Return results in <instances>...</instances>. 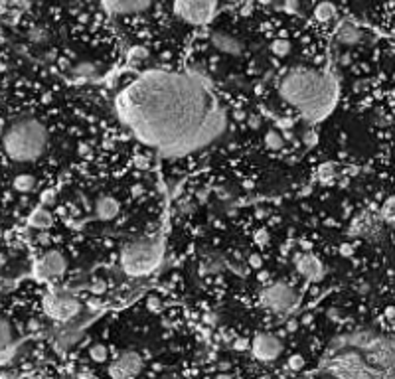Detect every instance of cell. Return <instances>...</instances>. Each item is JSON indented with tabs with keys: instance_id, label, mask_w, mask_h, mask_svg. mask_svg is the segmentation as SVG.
<instances>
[{
	"instance_id": "1",
	"label": "cell",
	"mask_w": 395,
	"mask_h": 379,
	"mask_svg": "<svg viewBox=\"0 0 395 379\" xmlns=\"http://www.w3.org/2000/svg\"><path fill=\"white\" fill-rule=\"evenodd\" d=\"M119 119L131 133L166 156H184L215 141L225 113L203 77L150 69L117 97Z\"/></svg>"
},
{
	"instance_id": "2",
	"label": "cell",
	"mask_w": 395,
	"mask_h": 379,
	"mask_svg": "<svg viewBox=\"0 0 395 379\" xmlns=\"http://www.w3.org/2000/svg\"><path fill=\"white\" fill-rule=\"evenodd\" d=\"M279 93L308 123H318L334 111L340 97V85L330 71L296 67L281 79Z\"/></svg>"
},
{
	"instance_id": "3",
	"label": "cell",
	"mask_w": 395,
	"mask_h": 379,
	"mask_svg": "<svg viewBox=\"0 0 395 379\" xmlns=\"http://www.w3.org/2000/svg\"><path fill=\"white\" fill-rule=\"evenodd\" d=\"M4 152L16 162H32L40 158L48 146V131L34 117L14 121L2 135Z\"/></svg>"
},
{
	"instance_id": "4",
	"label": "cell",
	"mask_w": 395,
	"mask_h": 379,
	"mask_svg": "<svg viewBox=\"0 0 395 379\" xmlns=\"http://www.w3.org/2000/svg\"><path fill=\"white\" fill-rule=\"evenodd\" d=\"M162 261V239L147 237L131 241L121 251V267L131 277H147Z\"/></svg>"
},
{
	"instance_id": "5",
	"label": "cell",
	"mask_w": 395,
	"mask_h": 379,
	"mask_svg": "<svg viewBox=\"0 0 395 379\" xmlns=\"http://www.w3.org/2000/svg\"><path fill=\"white\" fill-rule=\"evenodd\" d=\"M42 308L51 320L61 324L73 320L81 312L79 300L65 290H49L42 300Z\"/></svg>"
},
{
	"instance_id": "6",
	"label": "cell",
	"mask_w": 395,
	"mask_h": 379,
	"mask_svg": "<svg viewBox=\"0 0 395 379\" xmlns=\"http://www.w3.org/2000/svg\"><path fill=\"white\" fill-rule=\"evenodd\" d=\"M298 304V294L287 283H275L263 288L261 306L273 314H289Z\"/></svg>"
},
{
	"instance_id": "7",
	"label": "cell",
	"mask_w": 395,
	"mask_h": 379,
	"mask_svg": "<svg viewBox=\"0 0 395 379\" xmlns=\"http://www.w3.org/2000/svg\"><path fill=\"white\" fill-rule=\"evenodd\" d=\"M174 14L194 26H203L209 24L217 12V4L215 2H205V0H180L172 4Z\"/></svg>"
},
{
	"instance_id": "8",
	"label": "cell",
	"mask_w": 395,
	"mask_h": 379,
	"mask_svg": "<svg viewBox=\"0 0 395 379\" xmlns=\"http://www.w3.org/2000/svg\"><path fill=\"white\" fill-rule=\"evenodd\" d=\"M384 219L380 215V211H374V209H366L364 213H360L354 221H352V227H350V233L360 237V239H366V241H376L384 235Z\"/></svg>"
},
{
	"instance_id": "9",
	"label": "cell",
	"mask_w": 395,
	"mask_h": 379,
	"mask_svg": "<svg viewBox=\"0 0 395 379\" xmlns=\"http://www.w3.org/2000/svg\"><path fill=\"white\" fill-rule=\"evenodd\" d=\"M65 269H67L65 257L59 251H48L34 263V277L38 281H49L63 275Z\"/></svg>"
},
{
	"instance_id": "10",
	"label": "cell",
	"mask_w": 395,
	"mask_h": 379,
	"mask_svg": "<svg viewBox=\"0 0 395 379\" xmlns=\"http://www.w3.org/2000/svg\"><path fill=\"white\" fill-rule=\"evenodd\" d=\"M249 350L259 362H275L283 354V342L273 334H257Z\"/></svg>"
},
{
	"instance_id": "11",
	"label": "cell",
	"mask_w": 395,
	"mask_h": 379,
	"mask_svg": "<svg viewBox=\"0 0 395 379\" xmlns=\"http://www.w3.org/2000/svg\"><path fill=\"white\" fill-rule=\"evenodd\" d=\"M143 370V358L137 352H123L111 366H109V376L111 379H131L139 376Z\"/></svg>"
},
{
	"instance_id": "12",
	"label": "cell",
	"mask_w": 395,
	"mask_h": 379,
	"mask_svg": "<svg viewBox=\"0 0 395 379\" xmlns=\"http://www.w3.org/2000/svg\"><path fill=\"white\" fill-rule=\"evenodd\" d=\"M296 271L306 279V281H310V283H316V281H320L322 277H324V267H322V263L314 257V255H300L298 259H296Z\"/></svg>"
},
{
	"instance_id": "13",
	"label": "cell",
	"mask_w": 395,
	"mask_h": 379,
	"mask_svg": "<svg viewBox=\"0 0 395 379\" xmlns=\"http://www.w3.org/2000/svg\"><path fill=\"white\" fill-rule=\"evenodd\" d=\"M209 40H211L213 47H217V49L223 51V53L239 55V53L243 51V44H241L237 38H233V36H229V34H225V32H213Z\"/></svg>"
},
{
	"instance_id": "14",
	"label": "cell",
	"mask_w": 395,
	"mask_h": 379,
	"mask_svg": "<svg viewBox=\"0 0 395 379\" xmlns=\"http://www.w3.org/2000/svg\"><path fill=\"white\" fill-rule=\"evenodd\" d=\"M16 354V344L12 338V330L8 322L0 320V366L8 364Z\"/></svg>"
},
{
	"instance_id": "15",
	"label": "cell",
	"mask_w": 395,
	"mask_h": 379,
	"mask_svg": "<svg viewBox=\"0 0 395 379\" xmlns=\"http://www.w3.org/2000/svg\"><path fill=\"white\" fill-rule=\"evenodd\" d=\"M95 211H97V217L103 219V221H111L119 215V201L111 195H103L97 199V205H95Z\"/></svg>"
},
{
	"instance_id": "16",
	"label": "cell",
	"mask_w": 395,
	"mask_h": 379,
	"mask_svg": "<svg viewBox=\"0 0 395 379\" xmlns=\"http://www.w3.org/2000/svg\"><path fill=\"white\" fill-rule=\"evenodd\" d=\"M150 4L148 2H103V8L111 14H129V12H141L147 10Z\"/></svg>"
},
{
	"instance_id": "17",
	"label": "cell",
	"mask_w": 395,
	"mask_h": 379,
	"mask_svg": "<svg viewBox=\"0 0 395 379\" xmlns=\"http://www.w3.org/2000/svg\"><path fill=\"white\" fill-rule=\"evenodd\" d=\"M28 223H30L32 227H36V229L44 231V229L51 227V223H53V215H51V213H49L46 207H36V209L30 213V217H28Z\"/></svg>"
},
{
	"instance_id": "18",
	"label": "cell",
	"mask_w": 395,
	"mask_h": 379,
	"mask_svg": "<svg viewBox=\"0 0 395 379\" xmlns=\"http://www.w3.org/2000/svg\"><path fill=\"white\" fill-rule=\"evenodd\" d=\"M338 40H340V44H344V46H354V44H358V42L362 40V30L356 28L354 24L346 22V24H342V28H340V32H338Z\"/></svg>"
},
{
	"instance_id": "19",
	"label": "cell",
	"mask_w": 395,
	"mask_h": 379,
	"mask_svg": "<svg viewBox=\"0 0 395 379\" xmlns=\"http://www.w3.org/2000/svg\"><path fill=\"white\" fill-rule=\"evenodd\" d=\"M380 215H382V219H384V223H386L388 227L395 229V195L388 197V199L384 201V205H382V209H380Z\"/></svg>"
},
{
	"instance_id": "20",
	"label": "cell",
	"mask_w": 395,
	"mask_h": 379,
	"mask_svg": "<svg viewBox=\"0 0 395 379\" xmlns=\"http://www.w3.org/2000/svg\"><path fill=\"white\" fill-rule=\"evenodd\" d=\"M336 16V6L330 4V2H320L314 6V18L318 22H328Z\"/></svg>"
},
{
	"instance_id": "21",
	"label": "cell",
	"mask_w": 395,
	"mask_h": 379,
	"mask_svg": "<svg viewBox=\"0 0 395 379\" xmlns=\"http://www.w3.org/2000/svg\"><path fill=\"white\" fill-rule=\"evenodd\" d=\"M34 186H36V178L30 176V174H18L14 178V188L18 191H30Z\"/></svg>"
},
{
	"instance_id": "22",
	"label": "cell",
	"mask_w": 395,
	"mask_h": 379,
	"mask_svg": "<svg viewBox=\"0 0 395 379\" xmlns=\"http://www.w3.org/2000/svg\"><path fill=\"white\" fill-rule=\"evenodd\" d=\"M265 144H267V148H271V150H281V148L285 146V139H283L277 131H269V133L265 135Z\"/></svg>"
},
{
	"instance_id": "23",
	"label": "cell",
	"mask_w": 395,
	"mask_h": 379,
	"mask_svg": "<svg viewBox=\"0 0 395 379\" xmlns=\"http://www.w3.org/2000/svg\"><path fill=\"white\" fill-rule=\"evenodd\" d=\"M271 51H273L277 57L289 55V53H291V44H289V40H283V38L275 40V42L271 44Z\"/></svg>"
},
{
	"instance_id": "24",
	"label": "cell",
	"mask_w": 395,
	"mask_h": 379,
	"mask_svg": "<svg viewBox=\"0 0 395 379\" xmlns=\"http://www.w3.org/2000/svg\"><path fill=\"white\" fill-rule=\"evenodd\" d=\"M89 358L95 362V364H103L107 360V348L103 344H93L89 348Z\"/></svg>"
},
{
	"instance_id": "25",
	"label": "cell",
	"mask_w": 395,
	"mask_h": 379,
	"mask_svg": "<svg viewBox=\"0 0 395 379\" xmlns=\"http://www.w3.org/2000/svg\"><path fill=\"white\" fill-rule=\"evenodd\" d=\"M334 170H336V166H334L332 162H326L324 166H320V170H318V178H320L322 182H330V180L336 178Z\"/></svg>"
},
{
	"instance_id": "26",
	"label": "cell",
	"mask_w": 395,
	"mask_h": 379,
	"mask_svg": "<svg viewBox=\"0 0 395 379\" xmlns=\"http://www.w3.org/2000/svg\"><path fill=\"white\" fill-rule=\"evenodd\" d=\"M289 370H293V372H298V370H302L304 368V358L300 356V354H295V356H291L289 358Z\"/></svg>"
},
{
	"instance_id": "27",
	"label": "cell",
	"mask_w": 395,
	"mask_h": 379,
	"mask_svg": "<svg viewBox=\"0 0 395 379\" xmlns=\"http://www.w3.org/2000/svg\"><path fill=\"white\" fill-rule=\"evenodd\" d=\"M148 55V51L145 49V47H133L131 51H129V61H137V59H141V57H147Z\"/></svg>"
},
{
	"instance_id": "28",
	"label": "cell",
	"mask_w": 395,
	"mask_h": 379,
	"mask_svg": "<svg viewBox=\"0 0 395 379\" xmlns=\"http://www.w3.org/2000/svg\"><path fill=\"white\" fill-rule=\"evenodd\" d=\"M42 203L44 205H51V203H55V190H46L44 193H42Z\"/></svg>"
},
{
	"instance_id": "29",
	"label": "cell",
	"mask_w": 395,
	"mask_h": 379,
	"mask_svg": "<svg viewBox=\"0 0 395 379\" xmlns=\"http://www.w3.org/2000/svg\"><path fill=\"white\" fill-rule=\"evenodd\" d=\"M147 308H148V310H152V312H160V310H162V302H160V298H156V296L148 298V302H147Z\"/></svg>"
},
{
	"instance_id": "30",
	"label": "cell",
	"mask_w": 395,
	"mask_h": 379,
	"mask_svg": "<svg viewBox=\"0 0 395 379\" xmlns=\"http://www.w3.org/2000/svg\"><path fill=\"white\" fill-rule=\"evenodd\" d=\"M255 241H257L259 245H267V243H269V233H267V229H259V231L255 233Z\"/></svg>"
},
{
	"instance_id": "31",
	"label": "cell",
	"mask_w": 395,
	"mask_h": 379,
	"mask_svg": "<svg viewBox=\"0 0 395 379\" xmlns=\"http://www.w3.org/2000/svg\"><path fill=\"white\" fill-rule=\"evenodd\" d=\"M249 342L245 340V338H237L235 342H233V350H237V352H245V350H249Z\"/></svg>"
},
{
	"instance_id": "32",
	"label": "cell",
	"mask_w": 395,
	"mask_h": 379,
	"mask_svg": "<svg viewBox=\"0 0 395 379\" xmlns=\"http://www.w3.org/2000/svg\"><path fill=\"white\" fill-rule=\"evenodd\" d=\"M249 265H251V269H261V267H263V259H261V255L253 253V255L249 257Z\"/></svg>"
},
{
	"instance_id": "33",
	"label": "cell",
	"mask_w": 395,
	"mask_h": 379,
	"mask_svg": "<svg viewBox=\"0 0 395 379\" xmlns=\"http://www.w3.org/2000/svg\"><path fill=\"white\" fill-rule=\"evenodd\" d=\"M304 142H306L308 146H314V144L318 142V135H316L314 131H308V133L304 135Z\"/></svg>"
},
{
	"instance_id": "34",
	"label": "cell",
	"mask_w": 395,
	"mask_h": 379,
	"mask_svg": "<svg viewBox=\"0 0 395 379\" xmlns=\"http://www.w3.org/2000/svg\"><path fill=\"white\" fill-rule=\"evenodd\" d=\"M277 127H279V129H291V127H293V121L281 117V119H277Z\"/></svg>"
},
{
	"instance_id": "35",
	"label": "cell",
	"mask_w": 395,
	"mask_h": 379,
	"mask_svg": "<svg viewBox=\"0 0 395 379\" xmlns=\"http://www.w3.org/2000/svg\"><path fill=\"white\" fill-rule=\"evenodd\" d=\"M249 127H251V129H259V127H261V117H259V115L249 117Z\"/></svg>"
},
{
	"instance_id": "36",
	"label": "cell",
	"mask_w": 395,
	"mask_h": 379,
	"mask_svg": "<svg viewBox=\"0 0 395 379\" xmlns=\"http://www.w3.org/2000/svg\"><path fill=\"white\" fill-rule=\"evenodd\" d=\"M135 166H137V168H147V166H148V160H147L145 156H139V158L135 160Z\"/></svg>"
},
{
	"instance_id": "37",
	"label": "cell",
	"mask_w": 395,
	"mask_h": 379,
	"mask_svg": "<svg viewBox=\"0 0 395 379\" xmlns=\"http://www.w3.org/2000/svg\"><path fill=\"white\" fill-rule=\"evenodd\" d=\"M340 253H342L344 257H350V255H352V245H348V243L340 245Z\"/></svg>"
},
{
	"instance_id": "38",
	"label": "cell",
	"mask_w": 395,
	"mask_h": 379,
	"mask_svg": "<svg viewBox=\"0 0 395 379\" xmlns=\"http://www.w3.org/2000/svg\"><path fill=\"white\" fill-rule=\"evenodd\" d=\"M145 193V188L141 186V184H137V186H133V195H143Z\"/></svg>"
},
{
	"instance_id": "39",
	"label": "cell",
	"mask_w": 395,
	"mask_h": 379,
	"mask_svg": "<svg viewBox=\"0 0 395 379\" xmlns=\"http://www.w3.org/2000/svg\"><path fill=\"white\" fill-rule=\"evenodd\" d=\"M38 241H42V243H44V245H48V243H49V237H48V235H46V233H42V235H40V239H38Z\"/></svg>"
},
{
	"instance_id": "40",
	"label": "cell",
	"mask_w": 395,
	"mask_h": 379,
	"mask_svg": "<svg viewBox=\"0 0 395 379\" xmlns=\"http://www.w3.org/2000/svg\"><path fill=\"white\" fill-rule=\"evenodd\" d=\"M296 328V322H289V330H295Z\"/></svg>"
},
{
	"instance_id": "41",
	"label": "cell",
	"mask_w": 395,
	"mask_h": 379,
	"mask_svg": "<svg viewBox=\"0 0 395 379\" xmlns=\"http://www.w3.org/2000/svg\"><path fill=\"white\" fill-rule=\"evenodd\" d=\"M217 379H231L229 376H225V374H221V376H217Z\"/></svg>"
},
{
	"instance_id": "42",
	"label": "cell",
	"mask_w": 395,
	"mask_h": 379,
	"mask_svg": "<svg viewBox=\"0 0 395 379\" xmlns=\"http://www.w3.org/2000/svg\"><path fill=\"white\" fill-rule=\"evenodd\" d=\"M164 379H176V378H164Z\"/></svg>"
}]
</instances>
